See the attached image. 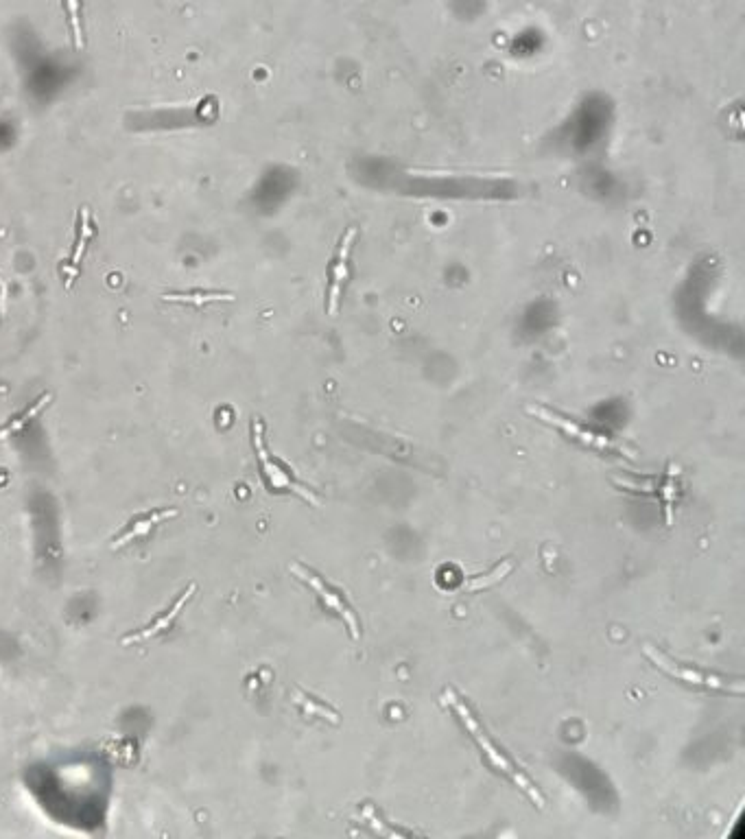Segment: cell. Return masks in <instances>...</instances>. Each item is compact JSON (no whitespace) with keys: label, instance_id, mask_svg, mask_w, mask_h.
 <instances>
[{"label":"cell","instance_id":"15","mask_svg":"<svg viewBox=\"0 0 745 839\" xmlns=\"http://www.w3.org/2000/svg\"><path fill=\"white\" fill-rule=\"evenodd\" d=\"M614 483H617V486H621V488H632V490H643V492H652L654 490V481L649 479V481H630V479H619V477H614Z\"/></svg>","mask_w":745,"mask_h":839},{"label":"cell","instance_id":"9","mask_svg":"<svg viewBox=\"0 0 745 839\" xmlns=\"http://www.w3.org/2000/svg\"><path fill=\"white\" fill-rule=\"evenodd\" d=\"M51 398H53V394L51 392H46V394H42L38 400H33V403L22 411V413H18V416H14L11 420H7L3 427H0V440H7L9 435H14V433H18L20 429H25L27 424L35 418V416H40V413L46 409V405L51 403Z\"/></svg>","mask_w":745,"mask_h":839},{"label":"cell","instance_id":"1","mask_svg":"<svg viewBox=\"0 0 745 839\" xmlns=\"http://www.w3.org/2000/svg\"><path fill=\"white\" fill-rule=\"evenodd\" d=\"M442 700H444V704H448L453 708V711L459 715V719L461 722H464V726L470 730V735L475 737V741L479 743V748L486 752V756L490 759V763L496 767V770H501L503 774H507L512 778V781L518 785V789H523L525 794L529 796V800L534 802V805L538 807V809H545V798H542V794L538 791V787L529 781V778L518 770V767L507 759V756L503 754V752H499V748L494 746V743L490 741V737L486 735V730H483V726L479 724V719L475 717V713L470 711V706L461 700V697L453 691V689H448V691H444V695H442Z\"/></svg>","mask_w":745,"mask_h":839},{"label":"cell","instance_id":"14","mask_svg":"<svg viewBox=\"0 0 745 839\" xmlns=\"http://www.w3.org/2000/svg\"><path fill=\"white\" fill-rule=\"evenodd\" d=\"M66 7H68L70 27H73V33H75L77 49H84V33H81V20H79V0H66Z\"/></svg>","mask_w":745,"mask_h":839},{"label":"cell","instance_id":"8","mask_svg":"<svg viewBox=\"0 0 745 839\" xmlns=\"http://www.w3.org/2000/svg\"><path fill=\"white\" fill-rule=\"evenodd\" d=\"M177 514H180V512H177V507H158V510H149V512H143V514H136L132 518V521H129L121 529V534L114 536L110 540V549H121V547L129 545V542H132V540L147 538L153 529H156L162 523L171 521V518H175Z\"/></svg>","mask_w":745,"mask_h":839},{"label":"cell","instance_id":"2","mask_svg":"<svg viewBox=\"0 0 745 839\" xmlns=\"http://www.w3.org/2000/svg\"><path fill=\"white\" fill-rule=\"evenodd\" d=\"M252 442H254V451L258 457V466H260V477L267 483V488L271 492H295L298 496H302L304 501H309L311 505H319V499L311 492L306 490L302 483H298L293 479L291 470L280 462V459L271 457L267 451V442H265V424L260 418H252Z\"/></svg>","mask_w":745,"mask_h":839},{"label":"cell","instance_id":"5","mask_svg":"<svg viewBox=\"0 0 745 839\" xmlns=\"http://www.w3.org/2000/svg\"><path fill=\"white\" fill-rule=\"evenodd\" d=\"M197 590V584L193 582V584H188L186 586V590H182L180 595H177L173 601H171V606L164 610V612H160V614H156V617H153L145 628H138V630H134V632H129L127 636H123L121 638V643L123 645H134V643H140V641H149V638H153V636H158V634H164V632H169L171 628H173V621L180 617L182 614V610L186 608V604L188 601H191V597H193V593Z\"/></svg>","mask_w":745,"mask_h":839},{"label":"cell","instance_id":"11","mask_svg":"<svg viewBox=\"0 0 745 839\" xmlns=\"http://www.w3.org/2000/svg\"><path fill=\"white\" fill-rule=\"evenodd\" d=\"M92 236V226H90V210L88 208H81L79 210V234H77V243H75V252L73 258H70V263L77 269L81 258H84V252L88 247V241Z\"/></svg>","mask_w":745,"mask_h":839},{"label":"cell","instance_id":"12","mask_svg":"<svg viewBox=\"0 0 745 839\" xmlns=\"http://www.w3.org/2000/svg\"><path fill=\"white\" fill-rule=\"evenodd\" d=\"M514 571V562L512 560H505V562H501L499 566H496V569L492 571V573H488L486 577H472L470 582H466L464 584V588L466 590H470V593H475V590H483V588H490L492 584H496V582H501L503 577H507Z\"/></svg>","mask_w":745,"mask_h":839},{"label":"cell","instance_id":"13","mask_svg":"<svg viewBox=\"0 0 745 839\" xmlns=\"http://www.w3.org/2000/svg\"><path fill=\"white\" fill-rule=\"evenodd\" d=\"M676 479H678V466H669L667 481H665V486H662V503H665L667 527L673 525V505H676Z\"/></svg>","mask_w":745,"mask_h":839},{"label":"cell","instance_id":"4","mask_svg":"<svg viewBox=\"0 0 745 839\" xmlns=\"http://www.w3.org/2000/svg\"><path fill=\"white\" fill-rule=\"evenodd\" d=\"M291 573L295 575V577H300L302 582H306L309 584L315 593L319 595V599L324 601V604L333 610V612H337L341 619H344V623L348 625V632H350V636L354 638V641H359L361 638V628H359V621H357V614L352 612V608L346 604L344 601V597H341L339 593H335L333 588L330 586H326V582L322 577L319 575H315L313 571H309L306 569V566H302V564H291Z\"/></svg>","mask_w":745,"mask_h":839},{"label":"cell","instance_id":"6","mask_svg":"<svg viewBox=\"0 0 745 839\" xmlns=\"http://www.w3.org/2000/svg\"><path fill=\"white\" fill-rule=\"evenodd\" d=\"M354 239H357V228L350 226L346 230V234L341 236V243H339V254L335 258L333 267H330V285H328V304H326V313L330 317H335L339 313V304H341V293H344V285L348 280V267H350V252H352V245Z\"/></svg>","mask_w":745,"mask_h":839},{"label":"cell","instance_id":"10","mask_svg":"<svg viewBox=\"0 0 745 839\" xmlns=\"http://www.w3.org/2000/svg\"><path fill=\"white\" fill-rule=\"evenodd\" d=\"M162 300L167 302H182V304H210V302H232V293H217V291H206V293H167L162 295Z\"/></svg>","mask_w":745,"mask_h":839},{"label":"cell","instance_id":"3","mask_svg":"<svg viewBox=\"0 0 745 839\" xmlns=\"http://www.w3.org/2000/svg\"><path fill=\"white\" fill-rule=\"evenodd\" d=\"M643 652H645V656L649 660H652V663L658 669L669 673V676H673V678L684 680V682H691V684H697V687L728 691V693H735V695H741L743 693V682L741 680H737L735 684H730V682H726L724 678H719V676H708V673H702V671H695V669L684 667L682 663H676V660H671L669 656L662 654L660 649H656L654 645H645Z\"/></svg>","mask_w":745,"mask_h":839},{"label":"cell","instance_id":"7","mask_svg":"<svg viewBox=\"0 0 745 839\" xmlns=\"http://www.w3.org/2000/svg\"><path fill=\"white\" fill-rule=\"evenodd\" d=\"M527 413H531V416H536V418H538V420H542V422L553 424V427H558V429H560V431H564L566 435L575 437V440H579V442L586 444V446H593V448H597V451H619V446L614 444V442H610L608 437L597 435V433H593V431H588V429H584V427H579L577 422H573V420H569V418H562V416H558V413H553V411H549V409H545V407L531 405V407H527Z\"/></svg>","mask_w":745,"mask_h":839}]
</instances>
